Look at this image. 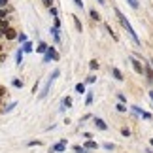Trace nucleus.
<instances>
[{
	"label": "nucleus",
	"mask_w": 153,
	"mask_h": 153,
	"mask_svg": "<svg viewBox=\"0 0 153 153\" xmlns=\"http://www.w3.org/2000/svg\"><path fill=\"white\" fill-rule=\"evenodd\" d=\"M62 104L66 106V108H70V106H72V98H70V97H66V98L62 100Z\"/></svg>",
	"instance_id": "obj_16"
},
{
	"label": "nucleus",
	"mask_w": 153,
	"mask_h": 153,
	"mask_svg": "<svg viewBox=\"0 0 153 153\" xmlns=\"http://www.w3.org/2000/svg\"><path fill=\"white\" fill-rule=\"evenodd\" d=\"M89 68H91V70H97V68H98V62H97V61H91V62H89Z\"/></svg>",
	"instance_id": "obj_19"
},
{
	"label": "nucleus",
	"mask_w": 153,
	"mask_h": 153,
	"mask_svg": "<svg viewBox=\"0 0 153 153\" xmlns=\"http://www.w3.org/2000/svg\"><path fill=\"white\" fill-rule=\"evenodd\" d=\"M76 91H78L79 95H81V93H85V85L83 83H78V85H76Z\"/></svg>",
	"instance_id": "obj_14"
},
{
	"label": "nucleus",
	"mask_w": 153,
	"mask_h": 153,
	"mask_svg": "<svg viewBox=\"0 0 153 153\" xmlns=\"http://www.w3.org/2000/svg\"><path fill=\"white\" fill-rule=\"evenodd\" d=\"M74 151H76V153H85L87 148H81V146H74Z\"/></svg>",
	"instance_id": "obj_15"
},
{
	"label": "nucleus",
	"mask_w": 153,
	"mask_h": 153,
	"mask_svg": "<svg viewBox=\"0 0 153 153\" xmlns=\"http://www.w3.org/2000/svg\"><path fill=\"white\" fill-rule=\"evenodd\" d=\"M111 74H114V76H115V79H119V81L123 79V74L119 72V68H114V70H111Z\"/></svg>",
	"instance_id": "obj_8"
},
{
	"label": "nucleus",
	"mask_w": 153,
	"mask_h": 153,
	"mask_svg": "<svg viewBox=\"0 0 153 153\" xmlns=\"http://www.w3.org/2000/svg\"><path fill=\"white\" fill-rule=\"evenodd\" d=\"M121 132H123V136H128V134H131V131H128V128H123Z\"/></svg>",
	"instance_id": "obj_26"
},
{
	"label": "nucleus",
	"mask_w": 153,
	"mask_h": 153,
	"mask_svg": "<svg viewBox=\"0 0 153 153\" xmlns=\"http://www.w3.org/2000/svg\"><path fill=\"white\" fill-rule=\"evenodd\" d=\"M76 2V6H78V8H83V2H81V0H74Z\"/></svg>",
	"instance_id": "obj_25"
},
{
	"label": "nucleus",
	"mask_w": 153,
	"mask_h": 153,
	"mask_svg": "<svg viewBox=\"0 0 153 153\" xmlns=\"http://www.w3.org/2000/svg\"><path fill=\"white\" fill-rule=\"evenodd\" d=\"M6 19V13H4V10H0V21H4Z\"/></svg>",
	"instance_id": "obj_28"
},
{
	"label": "nucleus",
	"mask_w": 153,
	"mask_h": 153,
	"mask_svg": "<svg viewBox=\"0 0 153 153\" xmlns=\"http://www.w3.org/2000/svg\"><path fill=\"white\" fill-rule=\"evenodd\" d=\"M149 97H151V100H153V93H149Z\"/></svg>",
	"instance_id": "obj_34"
},
{
	"label": "nucleus",
	"mask_w": 153,
	"mask_h": 153,
	"mask_svg": "<svg viewBox=\"0 0 153 153\" xmlns=\"http://www.w3.org/2000/svg\"><path fill=\"white\" fill-rule=\"evenodd\" d=\"M51 59H59V55H57V51L53 49V48H49V49H48V53H45V57H44V62H49Z\"/></svg>",
	"instance_id": "obj_3"
},
{
	"label": "nucleus",
	"mask_w": 153,
	"mask_h": 153,
	"mask_svg": "<svg viewBox=\"0 0 153 153\" xmlns=\"http://www.w3.org/2000/svg\"><path fill=\"white\" fill-rule=\"evenodd\" d=\"M97 2H98V4H106V2H104V0H97Z\"/></svg>",
	"instance_id": "obj_33"
},
{
	"label": "nucleus",
	"mask_w": 153,
	"mask_h": 153,
	"mask_svg": "<svg viewBox=\"0 0 153 153\" xmlns=\"http://www.w3.org/2000/svg\"><path fill=\"white\" fill-rule=\"evenodd\" d=\"M104 148H106V149H114V144L108 142V144H104Z\"/></svg>",
	"instance_id": "obj_27"
},
{
	"label": "nucleus",
	"mask_w": 153,
	"mask_h": 153,
	"mask_svg": "<svg viewBox=\"0 0 153 153\" xmlns=\"http://www.w3.org/2000/svg\"><path fill=\"white\" fill-rule=\"evenodd\" d=\"M85 102H87V106L93 102V93H89V95H87V100H85Z\"/></svg>",
	"instance_id": "obj_21"
},
{
	"label": "nucleus",
	"mask_w": 153,
	"mask_h": 153,
	"mask_svg": "<svg viewBox=\"0 0 153 153\" xmlns=\"http://www.w3.org/2000/svg\"><path fill=\"white\" fill-rule=\"evenodd\" d=\"M6 2H8V0H0V8H2V6H6Z\"/></svg>",
	"instance_id": "obj_31"
},
{
	"label": "nucleus",
	"mask_w": 153,
	"mask_h": 153,
	"mask_svg": "<svg viewBox=\"0 0 153 153\" xmlns=\"http://www.w3.org/2000/svg\"><path fill=\"white\" fill-rule=\"evenodd\" d=\"M17 38H19V42H23V44H25V42H28V40H27V36H25V34H19V36H17Z\"/></svg>",
	"instance_id": "obj_20"
},
{
	"label": "nucleus",
	"mask_w": 153,
	"mask_h": 153,
	"mask_svg": "<svg viewBox=\"0 0 153 153\" xmlns=\"http://www.w3.org/2000/svg\"><path fill=\"white\" fill-rule=\"evenodd\" d=\"M44 4H45V6H49V8H51V0H44Z\"/></svg>",
	"instance_id": "obj_30"
},
{
	"label": "nucleus",
	"mask_w": 153,
	"mask_h": 153,
	"mask_svg": "<svg viewBox=\"0 0 153 153\" xmlns=\"http://www.w3.org/2000/svg\"><path fill=\"white\" fill-rule=\"evenodd\" d=\"M64 148H66V140H61L59 144H55L51 148V153H55V151H64Z\"/></svg>",
	"instance_id": "obj_4"
},
{
	"label": "nucleus",
	"mask_w": 153,
	"mask_h": 153,
	"mask_svg": "<svg viewBox=\"0 0 153 153\" xmlns=\"http://www.w3.org/2000/svg\"><path fill=\"white\" fill-rule=\"evenodd\" d=\"M127 2L131 4V8H134V10L138 8V0H127Z\"/></svg>",
	"instance_id": "obj_18"
},
{
	"label": "nucleus",
	"mask_w": 153,
	"mask_h": 153,
	"mask_svg": "<svg viewBox=\"0 0 153 153\" xmlns=\"http://www.w3.org/2000/svg\"><path fill=\"white\" fill-rule=\"evenodd\" d=\"M49 10H51V15H53V17H57V8H49Z\"/></svg>",
	"instance_id": "obj_29"
},
{
	"label": "nucleus",
	"mask_w": 153,
	"mask_h": 153,
	"mask_svg": "<svg viewBox=\"0 0 153 153\" xmlns=\"http://www.w3.org/2000/svg\"><path fill=\"white\" fill-rule=\"evenodd\" d=\"M115 15L119 17V23L123 25V28H125V30H127L128 34H131V38L134 40V44H136V45H140V44H142V42H140V38H138V34L134 32V28H132V25H131V23H128V19H127V17L123 15L119 10H115Z\"/></svg>",
	"instance_id": "obj_1"
},
{
	"label": "nucleus",
	"mask_w": 153,
	"mask_h": 153,
	"mask_svg": "<svg viewBox=\"0 0 153 153\" xmlns=\"http://www.w3.org/2000/svg\"><path fill=\"white\" fill-rule=\"evenodd\" d=\"M13 87H23V81H19V79H13Z\"/></svg>",
	"instance_id": "obj_22"
},
{
	"label": "nucleus",
	"mask_w": 153,
	"mask_h": 153,
	"mask_svg": "<svg viewBox=\"0 0 153 153\" xmlns=\"http://www.w3.org/2000/svg\"><path fill=\"white\" fill-rule=\"evenodd\" d=\"M91 17H93L95 21H98V19H100V15L97 13V10H91Z\"/></svg>",
	"instance_id": "obj_17"
},
{
	"label": "nucleus",
	"mask_w": 153,
	"mask_h": 153,
	"mask_svg": "<svg viewBox=\"0 0 153 153\" xmlns=\"http://www.w3.org/2000/svg\"><path fill=\"white\" fill-rule=\"evenodd\" d=\"M142 117H144V119H151V114H148V111H144V114H142Z\"/></svg>",
	"instance_id": "obj_24"
},
{
	"label": "nucleus",
	"mask_w": 153,
	"mask_h": 153,
	"mask_svg": "<svg viewBox=\"0 0 153 153\" xmlns=\"http://www.w3.org/2000/svg\"><path fill=\"white\" fill-rule=\"evenodd\" d=\"M59 74H61V72H59V70H55V72H53V76H51V78L48 79V83H45V87H44V91L40 93V98H44L45 95H48V91H49V87H51V83H53V79H55Z\"/></svg>",
	"instance_id": "obj_2"
},
{
	"label": "nucleus",
	"mask_w": 153,
	"mask_h": 153,
	"mask_svg": "<svg viewBox=\"0 0 153 153\" xmlns=\"http://www.w3.org/2000/svg\"><path fill=\"white\" fill-rule=\"evenodd\" d=\"M72 19H74V25H76V28H78V30L81 32V23H79V19L76 15H72Z\"/></svg>",
	"instance_id": "obj_11"
},
{
	"label": "nucleus",
	"mask_w": 153,
	"mask_h": 153,
	"mask_svg": "<svg viewBox=\"0 0 153 153\" xmlns=\"http://www.w3.org/2000/svg\"><path fill=\"white\" fill-rule=\"evenodd\" d=\"M95 125L100 128V131H106V128H108V127H106V123L100 119V117H95Z\"/></svg>",
	"instance_id": "obj_6"
},
{
	"label": "nucleus",
	"mask_w": 153,
	"mask_h": 153,
	"mask_svg": "<svg viewBox=\"0 0 153 153\" xmlns=\"http://www.w3.org/2000/svg\"><path fill=\"white\" fill-rule=\"evenodd\" d=\"M148 153H153V151H148Z\"/></svg>",
	"instance_id": "obj_35"
},
{
	"label": "nucleus",
	"mask_w": 153,
	"mask_h": 153,
	"mask_svg": "<svg viewBox=\"0 0 153 153\" xmlns=\"http://www.w3.org/2000/svg\"><path fill=\"white\" fill-rule=\"evenodd\" d=\"M117 110H119V111H127V108L123 104H117Z\"/></svg>",
	"instance_id": "obj_23"
},
{
	"label": "nucleus",
	"mask_w": 153,
	"mask_h": 153,
	"mask_svg": "<svg viewBox=\"0 0 153 153\" xmlns=\"http://www.w3.org/2000/svg\"><path fill=\"white\" fill-rule=\"evenodd\" d=\"M85 148H87V149H97L98 146H97V142H87V144H85Z\"/></svg>",
	"instance_id": "obj_12"
},
{
	"label": "nucleus",
	"mask_w": 153,
	"mask_h": 153,
	"mask_svg": "<svg viewBox=\"0 0 153 153\" xmlns=\"http://www.w3.org/2000/svg\"><path fill=\"white\" fill-rule=\"evenodd\" d=\"M23 53H25L23 49H19V51H17V64H21V62H23Z\"/></svg>",
	"instance_id": "obj_13"
},
{
	"label": "nucleus",
	"mask_w": 153,
	"mask_h": 153,
	"mask_svg": "<svg viewBox=\"0 0 153 153\" xmlns=\"http://www.w3.org/2000/svg\"><path fill=\"white\" fill-rule=\"evenodd\" d=\"M4 95V89H2V87H0V97H2Z\"/></svg>",
	"instance_id": "obj_32"
},
{
	"label": "nucleus",
	"mask_w": 153,
	"mask_h": 153,
	"mask_svg": "<svg viewBox=\"0 0 153 153\" xmlns=\"http://www.w3.org/2000/svg\"><path fill=\"white\" fill-rule=\"evenodd\" d=\"M23 51H25V53H30L32 51V44L30 42H25V44H23Z\"/></svg>",
	"instance_id": "obj_9"
},
{
	"label": "nucleus",
	"mask_w": 153,
	"mask_h": 153,
	"mask_svg": "<svg viewBox=\"0 0 153 153\" xmlns=\"http://www.w3.org/2000/svg\"><path fill=\"white\" fill-rule=\"evenodd\" d=\"M48 49H49V48H48V45H45L44 42H42V44H40L38 48H36V51H40V53H48Z\"/></svg>",
	"instance_id": "obj_10"
},
{
	"label": "nucleus",
	"mask_w": 153,
	"mask_h": 153,
	"mask_svg": "<svg viewBox=\"0 0 153 153\" xmlns=\"http://www.w3.org/2000/svg\"><path fill=\"white\" fill-rule=\"evenodd\" d=\"M132 68L136 70L138 74H142V72H144V66H142V62H140V61H136V59H132Z\"/></svg>",
	"instance_id": "obj_5"
},
{
	"label": "nucleus",
	"mask_w": 153,
	"mask_h": 153,
	"mask_svg": "<svg viewBox=\"0 0 153 153\" xmlns=\"http://www.w3.org/2000/svg\"><path fill=\"white\" fill-rule=\"evenodd\" d=\"M6 38H8V40L15 38V30H13V28H6Z\"/></svg>",
	"instance_id": "obj_7"
}]
</instances>
